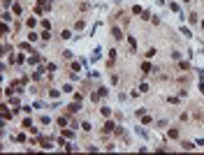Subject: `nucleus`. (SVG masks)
Returning <instances> with one entry per match:
<instances>
[{"instance_id":"f257e3e1","label":"nucleus","mask_w":204,"mask_h":155,"mask_svg":"<svg viewBox=\"0 0 204 155\" xmlns=\"http://www.w3.org/2000/svg\"><path fill=\"white\" fill-rule=\"evenodd\" d=\"M114 123H111V120H107V123H105V127H102V132H111V130H114Z\"/></svg>"},{"instance_id":"f03ea898","label":"nucleus","mask_w":204,"mask_h":155,"mask_svg":"<svg viewBox=\"0 0 204 155\" xmlns=\"http://www.w3.org/2000/svg\"><path fill=\"white\" fill-rule=\"evenodd\" d=\"M114 37H116V40H123V32H121V28H114Z\"/></svg>"},{"instance_id":"7ed1b4c3","label":"nucleus","mask_w":204,"mask_h":155,"mask_svg":"<svg viewBox=\"0 0 204 155\" xmlns=\"http://www.w3.org/2000/svg\"><path fill=\"white\" fill-rule=\"evenodd\" d=\"M100 113H102V116H105V118H107L109 113H111V109H109V107H102V109H100Z\"/></svg>"},{"instance_id":"20e7f679","label":"nucleus","mask_w":204,"mask_h":155,"mask_svg":"<svg viewBox=\"0 0 204 155\" xmlns=\"http://www.w3.org/2000/svg\"><path fill=\"white\" fill-rule=\"evenodd\" d=\"M68 109H70V113H77V111H79V104H70Z\"/></svg>"},{"instance_id":"39448f33","label":"nucleus","mask_w":204,"mask_h":155,"mask_svg":"<svg viewBox=\"0 0 204 155\" xmlns=\"http://www.w3.org/2000/svg\"><path fill=\"white\" fill-rule=\"evenodd\" d=\"M60 37H63V40H70V37H72V32H70V30H63V35H60Z\"/></svg>"},{"instance_id":"423d86ee","label":"nucleus","mask_w":204,"mask_h":155,"mask_svg":"<svg viewBox=\"0 0 204 155\" xmlns=\"http://www.w3.org/2000/svg\"><path fill=\"white\" fill-rule=\"evenodd\" d=\"M202 26H204V21H202Z\"/></svg>"}]
</instances>
